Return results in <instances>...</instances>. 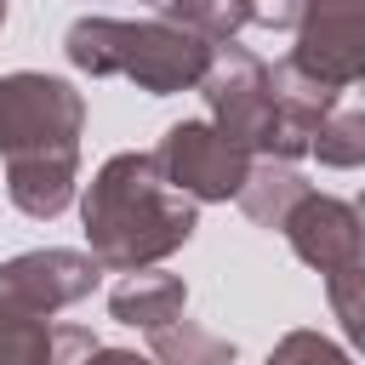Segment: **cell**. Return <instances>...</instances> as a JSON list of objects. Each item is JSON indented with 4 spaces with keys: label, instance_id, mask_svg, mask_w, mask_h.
<instances>
[{
    "label": "cell",
    "instance_id": "obj_3",
    "mask_svg": "<svg viewBox=\"0 0 365 365\" xmlns=\"http://www.w3.org/2000/svg\"><path fill=\"white\" fill-rule=\"evenodd\" d=\"M200 97L211 108V125L222 137H234L245 154H262V160H297L308 154L285 120H279V103H274V86H268V63L251 57L245 46H217V63L211 74L200 80Z\"/></svg>",
    "mask_w": 365,
    "mask_h": 365
},
{
    "label": "cell",
    "instance_id": "obj_15",
    "mask_svg": "<svg viewBox=\"0 0 365 365\" xmlns=\"http://www.w3.org/2000/svg\"><path fill=\"white\" fill-rule=\"evenodd\" d=\"M0 365H57V325L0 314Z\"/></svg>",
    "mask_w": 365,
    "mask_h": 365
},
{
    "label": "cell",
    "instance_id": "obj_12",
    "mask_svg": "<svg viewBox=\"0 0 365 365\" xmlns=\"http://www.w3.org/2000/svg\"><path fill=\"white\" fill-rule=\"evenodd\" d=\"M148 354H154V365H234V342L194 319H171V325L148 331Z\"/></svg>",
    "mask_w": 365,
    "mask_h": 365
},
{
    "label": "cell",
    "instance_id": "obj_5",
    "mask_svg": "<svg viewBox=\"0 0 365 365\" xmlns=\"http://www.w3.org/2000/svg\"><path fill=\"white\" fill-rule=\"evenodd\" d=\"M154 160H160L165 182L177 194H188V200H240V188H245L251 165H257L211 120H177V125H165Z\"/></svg>",
    "mask_w": 365,
    "mask_h": 365
},
{
    "label": "cell",
    "instance_id": "obj_17",
    "mask_svg": "<svg viewBox=\"0 0 365 365\" xmlns=\"http://www.w3.org/2000/svg\"><path fill=\"white\" fill-rule=\"evenodd\" d=\"M262 365H354V359L331 336H319V331H285Z\"/></svg>",
    "mask_w": 365,
    "mask_h": 365
},
{
    "label": "cell",
    "instance_id": "obj_16",
    "mask_svg": "<svg viewBox=\"0 0 365 365\" xmlns=\"http://www.w3.org/2000/svg\"><path fill=\"white\" fill-rule=\"evenodd\" d=\"M325 297H331V314H336L342 336L365 354V257H354L348 268L325 274Z\"/></svg>",
    "mask_w": 365,
    "mask_h": 365
},
{
    "label": "cell",
    "instance_id": "obj_19",
    "mask_svg": "<svg viewBox=\"0 0 365 365\" xmlns=\"http://www.w3.org/2000/svg\"><path fill=\"white\" fill-rule=\"evenodd\" d=\"M86 365H154V354H131V348H91Z\"/></svg>",
    "mask_w": 365,
    "mask_h": 365
},
{
    "label": "cell",
    "instance_id": "obj_9",
    "mask_svg": "<svg viewBox=\"0 0 365 365\" xmlns=\"http://www.w3.org/2000/svg\"><path fill=\"white\" fill-rule=\"evenodd\" d=\"M6 194L23 217H63L80 194V148H40V154H6Z\"/></svg>",
    "mask_w": 365,
    "mask_h": 365
},
{
    "label": "cell",
    "instance_id": "obj_20",
    "mask_svg": "<svg viewBox=\"0 0 365 365\" xmlns=\"http://www.w3.org/2000/svg\"><path fill=\"white\" fill-rule=\"evenodd\" d=\"M354 211H359V222H365V194H359V200H354Z\"/></svg>",
    "mask_w": 365,
    "mask_h": 365
},
{
    "label": "cell",
    "instance_id": "obj_11",
    "mask_svg": "<svg viewBox=\"0 0 365 365\" xmlns=\"http://www.w3.org/2000/svg\"><path fill=\"white\" fill-rule=\"evenodd\" d=\"M302 194H308V182H302V171L291 160H257L245 188H240V211L257 228H285V217L297 211Z\"/></svg>",
    "mask_w": 365,
    "mask_h": 365
},
{
    "label": "cell",
    "instance_id": "obj_14",
    "mask_svg": "<svg viewBox=\"0 0 365 365\" xmlns=\"http://www.w3.org/2000/svg\"><path fill=\"white\" fill-rule=\"evenodd\" d=\"M308 154H319V165H336V171L365 165V103H359V108H331V114L319 120Z\"/></svg>",
    "mask_w": 365,
    "mask_h": 365
},
{
    "label": "cell",
    "instance_id": "obj_2",
    "mask_svg": "<svg viewBox=\"0 0 365 365\" xmlns=\"http://www.w3.org/2000/svg\"><path fill=\"white\" fill-rule=\"evenodd\" d=\"M63 57L91 80H131L148 97H171L194 91L211 74L217 46L171 17H74L63 34Z\"/></svg>",
    "mask_w": 365,
    "mask_h": 365
},
{
    "label": "cell",
    "instance_id": "obj_18",
    "mask_svg": "<svg viewBox=\"0 0 365 365\" xmlns=\"http://www.w3.org/2000/svg\"><path fill=\"white\" fill-rule=\"evenodd\" d=\"M302 6L308 0H251V23H262V29H297Z\"/></svg>",
    "mask_w": 365,
    "mask_h": 365
},
{
    "label": "cell",
    "instance_id": "obj_1",
    "mask_svg": "<svg viewBox=\"0 0 365 365\" xmlns=\"http://www.w3.org/2000/svg\"><path fill=\"white\" fill-rule=\"evenodd\" d=\"M200 200L177 194L160 171L154 154H114L97 165V177L80 194V222H86V245L103 268H154L171 251H182L200 228L194 217Z\"/></svg>",
    "mask_w": 365,
    "mask_h": 365
},
{
    "label": "cell",
    "instance_id": "obj_13",
    "mask_svg": "<svg viewBox=\"0 0 365 365\" xmlns=\"http://www.w3.org/2000/svg\"><path fill=\"white\" fill-rule=\"evenodd\" d=\"M154 6H160V17L205 34L211 46H228L251 23V0H154Z\"/></svg>",
    "mask_w": 365,
    "mask_h": 365
},
{
    "label": "cell",
    "instance_id": "obj_8",
    "mask_svg": "<svg viewBox=\"0 0 365 365\" xmlns=\"http://www.w3.org/2000/svg\"><path fill=\"white\" fill-rule=\"evenodd\" d=\"M279 234L291 240V251L314 274H336L354 257H365V222H359V211L348 200H336V194H319V188H308L297 200V211L285 217Z\"/></svg>",
    "mask_w": 365,
    "mask_h": 365
},
{
    "label": "cell",
    "instance_id": "obj_21",
    "mask_svg": "<svg viewBox=\"0 0 365 365\" xmlns=\"http://www.w3.org/2000/svg\"><path fill=\"white\" fill-rule=\"evenodd\" d=\"M0 29H6V0H0Z\"/></svg>",
    "mask_w": 365,
    "mask_h": 365
},
{
    "label": "cell",
    "instance_id": "obj_10",
    "mask_svg": "<svg viewBox=\"0 0 365 365\" xmlns=\"http://www.w3.org/2000/svg\"><path fill=\"white\" fill-rule=\"evenodd\" d=\"M182 308H188V285L177 274H154V268H131L108 291V314L131 331H160V325L182 319Z\"/></svg>",
    "mask_w": 365,
    "mask_h": 365
},
{
    "label": "cell",
    "instance_id": "obj_6",
    "mask_svg": "<svg viewBox=\"0 0 365 365\" xmlns=\"http://www.w3.org/2000/svg\"><path fill=\"white\" fill-rule=\"evenodd\" d=\"M103 262L91 251H68V245H46V251H23L11 262H0V314H29V319H51L57 308H74L97 291Z\"/></svg>",
    "mask_w": 365,
    "mask_h": 365
},
{
    "label": "cell",
    "instance_id": "obj_7",
    "mask_svg": "<svg viewBox=\"0 0 365 365\" xmlns=\"http://www.w3.org/2000/svg\"><path fill=\"white\" fill-rule=\"evenodd\" d=\"M291 63L331 91L365 86V0H308Z\"/></svg>",
    "mask_w": 365,
    "mask_h": 365
},
{
    "label": "cell",
    "instance_id": "obj_4",
    "mask_svg": "<svg viewBox=\"0 0 365 365\" xmlns=\"http://www.w3.org/2000/svg\"><path fill=\"white\" fill-rule=\"evenodd\" d=\"M86 97L57 74H0V154H40V148H80Z\"/></svg>",
    "mask_w": 365,
    "mask_h": 365
}]
</instances>
